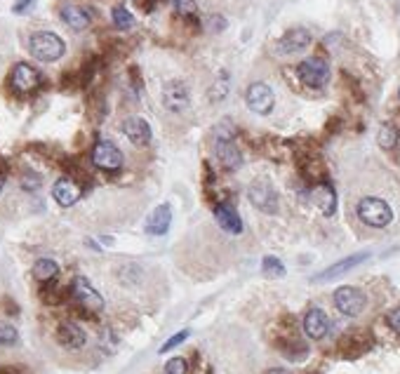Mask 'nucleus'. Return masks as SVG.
<instances>
[{
    "label": "nucleus",
    "mask_w": 400,
    "mask_h": 374,
    "mask_svg": "<svg viewBox=\"0 0 400 374\" xmlns=\"http://www.w3.org/2000/svg\"><path fill=\"white\" fill-rule=\"evenodd\" d=\"M356 212H358V217H361L363 224L375 226V229H384V226H389L393 222L391 205L382 198H372V196L361 198Z\"/></svg>",
    "instance_id": "obj_2"
},
{
    "label": "nucleus",
    "mask_w": 400,
    "mask_h": 374,
    "mask_svg": "<svg viewBox=\"0 0 400 374\" xmlns=\"http://www.w3.org/2000/svg\"><path fill=\"white\" fill-rule=\"evenodd\" d=\"M335 304H337V309L344 313V316H349V318H356V316H361L363 309H365V304H368V299H365V295L358 287H339V290L335 292Z\"/></svg>",
    "instance_id": "obj_4"
},
{
    "label": "nucleus",
    "mask_w": 400,
    "mask_h": 374,
    "mask_svg": "<svg viewBox=\"0 0 400 374\" xmlns=\"http://www.w3.org/2000/svg\"><path fill=\"white\" fill-rule=\"evenodd\" d=\"M111 17H113V24H116L118 29H130L132 22H134L132 15H130V10H125L123 5H118V8H113Z\"/></svg>",
    "instance_id": "obj_23"
},
{
    "label": "nucleus",
    "mask_w": 400,
    "mask_h": 374,
    "mask_svg": "<svg viewBox=\"0 0 400 374\" xmlns=\"http://www.w3.org/2000/svg\"><path fill=\"white\" fill-rule=\"evenodd\" d=\"M262 269H264V273H266V276H276V278L283 276V273H285V266L278 262L276 257H266V259H264V262H262Z\"/></svg>",
    "instance_id": "obj_28"
},
{
    "label": "nucleus",
    "mask_w": 400,
    "mask_h": 374,
    "mask_svg": "<svg viewBox=\"0 0 400 374\" xmlns=\"http://www.w3.org/2000/svg\"><path fill=\"white\" fill-rule=\"evenodd\" d=\"M217 142H233V135H236V130H233V123L231 120H224V123L217 125Z\"/></svg>",
    "instance_id": "obj_26"
},
{
    "label": "nucleus",
    "mask_w": 400,
    "mask_h": 374,
    "mask_svg": "<svg viewBox=\"0 0 400 374\" xmlns=\"http://www.w3.org/2000/svg\"><path fill=\"white\" fill-rule=\"evenodd\" d=\"M71 297H73V302L83 306L85 311H92V313H97L104 309V299H101V295L94 287L87 283V280L83 276H78L76 280H73V285H71Z\"/></svg>",
    "instance_id": "obj_5"
},
{
    "label": "nucleus",
    "mask_w": 400,
    "mask_h": 374,
    "mask_svg": "<svg viewBox=\"0 0 400 374\" xmlns=\"http://www.w3.org/2000/svg\"><path fill=\"white\" fill-rule=\"evenodd\" d=\"M19 342L17 330L8 323H0V346H15Z\"/></svg>",
    "instance_id": "obj_25"
},
{
    "label": "nucleus",
    "mask_w": 400,
    "mask_h": 374,
    "mask_svg": "<svg viewBox=\"0 0 400 374\" xmlns=\"http://www.w3.org/2000/svg\"><path fill=\"white\" fill-rule=\"evenodd\" d=\"M123 132L127 135V139L137 146H146L151 142V128H148V123L144 118H137V116L127 118L123 123Z\"/></svg>",
    "instance_id": "obj_13"
},
{
    "label": "nucleus",
    "mask_w": 400,
    "mask_h": 374,
    "mask_svg": "<svg viewBox=\"0 0 400 374\" xmlns=\"http://www.w3.org/2000/svg\"><path fill=\"white\" fill-rule=\"evenodd\" d=\"M214 217H217V224H219L226 233L238 236V233L243 231V222H240L238 212H236L231 205H219L214 210Z\"/></svg>",
    "instance_id": "obj_19"
},
{
    "label": "nucleus",
    "mask_w": 400,
    "mask_h": 374,
    "mask_svg": "<svg viewBox=\"0 0 400 374\" xmlns=\"http://www.w3.org/2000/svg\"><path fill=\"white\" fill-rule=\"evenodd\" d=\"M247 196H250V200H252V205L259 207L262 212H269V215L278 212V196H276L273 186H271L269 182H264V179H259V182H254L252 186H250Z\"/></svg>",
    "instance_id": "obj_10"
},
{
    "label": "nucleus",
    "mask_w": 400,
    "mask_h": 374,
    "mask_svg": "<svg viewBox=\"0 0 400 374\" xmlns=\"http://www.w3.org/2000/svg\"><path fill=\"white\" fill-rule=\"evenodd\" d=\"M365 259H368V255H354V257H349V259H342V262H337L335 266H330L328 271H323L321 276H316V280H332V278L342 276V273L351 271L354 266H358L361 262H365Z\"/></svg>",
    "instance_id": "obj_20"
},
{
    "label": "nucleus",
    "mask_w": 400,
    "mask_h": 374,
    "mask_svg": "<svg viewBox=\"0 0 400 374\" xmlns=\"http://www.w3.org/2000/svg\"><path fill=\"white\" fill-rule=\"evenodd\" d=\"M217 160L224 165V170H238L243 165V153L233 142H217Z\"/></svg>",
    "instance_id": "obj_16"
},
{
    "label": "nucleus",
    "mask_w": 400,
    "mask_h": 374,
    "mask_svg": "<svg viewBox=\"0 0 400 374\" xmlns=\"http://www.w3.org/2000/svg\"><path fill=\"white\" fill-rule=\"evenodd\" d=\"M186 360L184 358H172V360H167V365H165V372L167 374H186Z\"/></svg>",
    "instance_id": "obj_29"
},
{
    "label": "nucleus",
    "mask_w": 400,
    "mask_h": 374,
    "mask_svg": "<svg viewBox=\"0 0 400 374\" xmlns=\"http://www.w3.org/2000/svg\"><path fill=\"white\" fill-rule=\"evenodd\" d=\"M62 22L73 31H85L92 22V15L85 8H80V5H64Z\"/></svg>",
    "instance_id": "obj_17"
},
{
    "label": "nucleus",
    "mask_w": 400,
    "mask_h": 374,
    "mask_svg": "<svg viewBox=\"0 0 400 374\" xmlns=\"http://www.w3.org/2000/svg\"><path fill=\"white\" fill-rule=\"evenodd\" d=\"M10 83L12 88L17 92H22V95H29V92L38 90L40 83H43V76L33 69L29 64H17L15 69H12V76H10Z\"/></svg>",
    "instance_id": "obj_9"
},
{
    "label": "nucleus",
    "mask_w": 400,
    "mask_h": 374,
    "mask_svg": "<svg viewBox=\"0 0 400 374\" xmlns=\"http://www.w3.org/2000/svg\"><path fill=\"white\" fill-rule=\"evenodd\" d=\"M297 73H299L302 83L309 85V88H323V85L330 80V66L323 57L304 59L299 64V69H297Z\"/></svg>",
    "instance_id": "obj_3"
},
{
    "label": "nucleus",
    "mask_w": 400,
    "mask_h": 374,
    "mask_svg": "<svg viewBox=\"0 0 400 374\" xmlns=\"http://www.w3.org/2000/svg\"><path fill=\"white\" fill-rule=\"evenodd\" d=\"M389 325H391L396 332H400V306H398V309H393V311L389 313Z\"/></svg>",
    "instance_id": "obj_31"
},
{
    "label": "nucleus",
    "mask_w": 400,
    "mask_h": 374,
    "mask_svg": "<svg viewBox=\"0 0 400 374\" xmlns=\"http://www.w3.org/2000/svg\"><path fill=\"white\" fill-rule=\"evenodd\" d=\"M29 52L38 59V62H57V59L66 52V45L57 33L38 31L29 38Z\"/></svg>",
    "instance_id": "obj_1"
},
{
    "label": "nucleus",
    "mask_w": 400,
    "mask_h": 374,
    "mask_svg": "<svg viewBox=\"0 0 400 374\" xmlns=\"http://www.w3.org/2000/svg\"><path fill=\"white\" fill-rule=\"evenodd\" d=\"M245 102L250 106V111L259 113V116H266V113L273 111L276 95H273V90H271L266 83H252L247 88Z\"/></svg>",
    "instance_id": "obj_7"
},
{
    "label": "nucleus",
    "mask_w": 400,
    "mask_h": 374,
    "mask_svg": "<svg viewBox=\"0 0 400 374\" xmlns=\"http://www.w3.org/2000/svg\"><path fill=\"white\" fill-rule=\"evenodd\" d=\"M80 196H83V189L73 182V179L69 177H64V179H59L57 184L52 186V198L57 200L59 205L62 207H71V205H76Z\"/></svg>",
    "instance_id": "obj_12"
},
{
    "label": "nucleus",
    "mask_w": 400,
    "mask_h": 374,
    "mask_svg": "<svg viewBox=\"0 0 400 374\" xmlns=\"http://www.w3.org/2000/svg\"><path fill=\"white\" fill-rule=\"evenodd\" d=\"M269 374H290V372H285V370H271Z\"/></svg>",
    "instance_id": "obj_33"
},
{
    "label": "nucleus",
    "mask_w": 400,
    "mask_h": 374,
    "mask_svg": "<svg viewBox=\"0 0 400 374\" xmlns=\"http://www.w3.org/2000/svg\"><path fill=\"white\" fill-rule=\"evenodd\" d=\"M57 342L62 344L64 349H83L87 337L76 323H62L57 327Z\"/></svg>",
    "instance_id": "obj_14"
},
{
    "label": "nucleus",
    "mask_w": 400,
    "mask_h": 374,
    "mask_svg": "<svg viewBox=\"0 0 400 374\" xmlns=\"http://www.w3.org/2000/svg\"><path fill=\"white\" fill-rule=\"evenodd\" d=\"M184 339H188V330H181L179 335H174V337H169L165 344L160 346V353H167V351H172L174 346H179L181 342H184Z\"/></svg>",
    "instance_id": "obj_30"
},
{
    "label": "nucleus",
    "mask_w": 400,
    "mask_h": 374,
    "mask_svg": "<svg viewBox=\"0 0 400 374\" xmlns=\"http://www.w3.org/2000/svg\"><path fill=\"white\" fill-rule=\"evenodd\" d=\"M398 142V130L391 128V125H384L382 130H379V146L382 149H393Z\"/></svg>",
    "instance_id": "obj_24"
},
{
    "label": "nucleus",
    "mask_w": 400,
    "mask_h": 374,
    "mask_svg": "<svg viewBox=\"0 0 400 374\" xmlns=\"http://www.w3.org/2000/svg\"><path fill=\"white\" fill-rule=\"evenodd\" d=\"M172 10L181 17L195 15V0H172Z\"/></svg>",
    "instance_id": "obj_27"
},
{
    "label": "nucleus",
    "mask_w": 400,
    "mask_h": 374,
    "mask_svg": "<svg viewBox=\"0 0 400 374\" xmlns=\"http://www.w3.org/2000/svg\"><path fill=\"white\" fill-rule=\"evenodd\" d=\"M314 198H316L318 207L323 210V215H328V217L335 215V210H337V196H335V191H332V186L321 184V186H318V189L314 191Z\"/></svg>",
    "instance_id": "obj_21"
},
{
    "label": "nucleus",
    "mask_w": 400,
    "mask_h": 374,
    "mask_svg": "<svg viewBox=\"0 0 400 374\" xmlns=\"http://www.w3.org/2000/svg\"><path fill=\"white\" fill-rule=\"evenodd\" d=\"M169 224H172V210L167 205H158L146 222V233L148 236H162V233H167Z\"/></svg>",
    "instance_id": "obj_18"
},
{
    "label": "nucleus",
    "mask_w": 400,
    "mask_h": 374,
    "mask_svg": "<svg viewBox=\"0 0 400 374\" xmlns=\"http://www.w3.org/2000/svg\"><path fill=\"white\" fill-rule=\"evenodd\" d=\"M330 330V320L325 316V311L321 309H311L307 316H304V332L311 339H323Z\"/></svg>",
    "instance_id": "obj_15"
},
{
    "label": "nucleus",
    "mask_w": 400,
    "mask_h": 374,
    "mask_svg": "<svg viewBox=\"0 0 400 374\" xmlns=\"http://www.w3.org/2000/svg\"><path fill=\"white\" fill-rule=\"evenodd\" d=\"M311 45V33L307 29H290L285 36L278 40V52L280 55H297Z\"/></svg>",
    "instance_id": "obj_11"
},
{
    "label": "nucleus",
    "mask_w": 400,
    "mask_h": 374,
    "mask_svg": "<svg viewBox=\"0 0 400 374\" xmlns=\"http://www.w3.org/2000/svg\"><path fill=\"white\" fill-rule=\"evenodd\" d=\"M59 273V266L57 262H52V259H38L36 264H33V278L40 280V283H50V280L57 278Z\"/></svg>",
    "instance_id": "obj_22"
},
{
    "label": "nucleus",
    "mask_w": 400,
    "mask_h": 374,
    "mask_svg": "<svg viewBox=\"0 0 400 374\" xmlns=\"http://www.w3.org/2000/svg\"><path fill=\"white\" fill-rule=\"evenodd\" d=\"M31 5H33V0H17V3H15V12H17V15H24V12H29Z\"/></svg>",
    "instance_id": "obj_32"
},
{
    "label": "nucleus",
    "mask_w": 400,
    "mask_h": 374,
    "mask_svg": "<svg viewBox=\"0 0 400 374\" xmlns=\"http://www.w3.org/2000/svg\"><path fill=\"white\" fill-rule=\"evenodd\" d=\"M0 191H3V179H0Z\"/></svg>",
    "instance_id": "obj_34"
},
{
    "label": "nucleus",
    "mask_w": 400,
    "mask_h": 374,
    "mask_svg": "<svg viewBox=\"0 0 400 374\" xmlns=\"http://www.w3.org/2000/svg\"><path fill=\"white\" fill-rule=\"evenodd\" d=\"M123 151L118 149L116 144L111 142H97L92 149V163L97 165L99 170H118L123 165Z\"/></svg>",
    "instance_id": "obj_8"
},
{
    "label": "nucleus",
    "mask_w": 400,
    "mask_h": 374,
    "mask_svg": "<svg viewBox=\"0 0 400 374\" xmlns=\"http://www.w3.org/2000/svg\"><path fill=\"white\" fill-rule=\"evenodd\" d=\"M162 104L172 113H184L188 109V104H191V92H188L186 83L169 80L165 88H162Z\"/></svg>",
    "instance_id": "obj_6"
}]
</instances>
